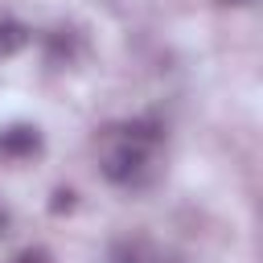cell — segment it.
<instances>
[{
    "label": "cell",
    "mask_w": 263,
    "mask_h": 263,
    "mask_svg": "<svg viewBox=\"0 0 263 263\" xmlns=\"http://www.w3.org/2000/svg\"><path fill=\"white\" fill-rule=\"evenodd\" d=\"M25 45H29V29L21 21H0V53L8 58L16 49H25Z\"/></svg>",
    "instance_id": "3"
},
{
    "label": "cell",
    "mask_w": 263,
    "mask_h": 263,
    "mask_svg": "<svg viewBox=\"0 0 263 263\" xmlns=\"http://www.w3.org/2000/svg\"><path fill=\"white\" fill-rule=\"evenodd\" d=\"M37 148H41V136H37V127H29V123H16V127L0 132V156L25 160V156H33Z\"/></svg>",
    "instance_id": "2"
},
{
    "label": "cell",
    "mask_w": 263,
    "mask_h": 263,
    "mask_svg": "<svg viewBox=\"0 0 263 263\" xmlns=\"http://www.w3.org/2000/svg\"><path fill=\"white\" fill-rule=\"evenodd\" d=\"M226 4H247V0H226Z\"/></svg>",
    "instance_id": "6"
},
{
    "label": "cell",
    "mask_w": 263,
    "mask_h": 263,
    "mask_svg": "<svg viewBox=\"0 0 263 263\" xmlns=\"http://www.w3.org/2000/svg\"><path fill=\"white\" fill-rule=\"evenodd\" d=\"M12 263H49V251H41V247H29V251L12 255Z\"/></svg>",
    "instance_id": "4"
},
{
    "label": "cell",
    "mask_w": 263,
    "mask_h": 263,
    "mask_svg": "<svg viewBox=\"0 0 263 263\" xmlns=\"http://www.w3.org/2000/svg\"><path fill=\"white\" fill-rule=\"evenodd\" d=\"M148 168V144L132 140V136H119V144L103 156V177L115 181V185H132L140 181Z\"/></svg>",
    "instance_id": "1"
},
{
    "label": "cell",
    "mask_w": 263,
    "mask_h": 263,
    "mask_svg": "<svg viewBox=\"0 0 263 263\" xmlns=\"http://www.w3.org/2000/svg\"><path fill=\"white\" fill-rule=\"evenodd\" d=\"M4 226H8V214H4V210H0V230H4Z\"/></svg>",
    "instance_id": "5"
}]
</instances>
